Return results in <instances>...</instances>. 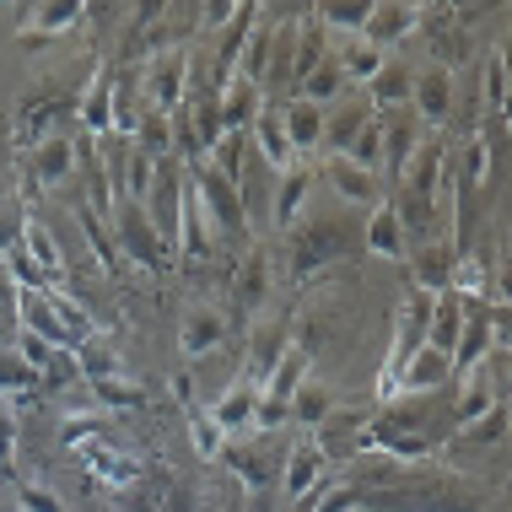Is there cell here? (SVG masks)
I'll return each instance as SVG.
<instances>
[{"mask_svg":"<svg viewBox=\"0 0 512 512\" xmlns=\"http://www.w3.org/2000/svg\"><path fill=\"white\" fill-rule=\"evenodd\" d=\"M103 426H108L103 410H76V415H65V421H60V442H65V448H81V442L103 437Z\"/></svg>","mask_w":512,"mask_h":512,"instance_id":"43","label":"cell"},{"mask_svg":"<svg viewBox=\"0 0 512 512\" xmlns=\"http://www.w3.org/2000/svg\"><path fill=\"white\" fill-rule=\"evenodd\" d=\"M329 410H335V405H329V389H324V383H313V378L292 394V421H297V426H308V432H313L318 421H324Z\"/></svg>","mask_w":512,"mask_h":512,"instance_id":"36","label":"cell"},{"mask_svg":"<svg viewBox=\"0 0 512 512\" xmlns=\"http://www.w3.org/2000/svg\"><path fill=\"white\" fill-rule=\"evenodd\" d=\"M421 119H394V124H383V151H378V168H405L410 162V151L421 146Z\"/></svg>","mask_w":512,"mask_h":512,"instance_id":"26","label":"cell"},{"mask_svg":"<svg viewBox=\"0 0 512 512\" xmlns=\"http://www.w3.org/2000/svg\"><path fill=\"white\" fill-rule=\"evenodd\" d=\"M502 437H507V410L502 405H491L480 421H464L459 432H453L459 448H491V442H502Z\"/></svg>","mask_w":512,"mask_h":512,"instance_id":"30","label":"cell"},{"mask_svg":"<svg viewBox=\"0 0 512 512\" xmlns=\"http://www.w3.org/2000/svg\"><path fill=\"white\" fill-rule=\"evenodd\" d=\"M173 146H178V135L168 130V114H151V119L135 124V151H146L151 162H157V157H168Z\"/></svg>","mask_w":512,"mask_h":512,"instance_id":"38","label":"cell"},{"mask_svg":"<svg viewBox=\"0 0 512 512\" xmlns=\"http://www.w3.org/2000/svg\"><path fill=\"white\" fill-rule=\"evenodd\" d=\"M146 76H151V103H157V114H173V108L184 103L189 49H184V44H162V49L146 60Z\"/></svg>","mask_w":512,"mask_h":512,"instance_id":"5","label":"cell"},{"mask_svg":"<svg viewBox=\"0 0 512 512\" xmlns=\"http://www.w3.org/2000/svg\"><path fill=\"white\" fill-rule=\"evenodd\" d=\"M17 324L27 329V335H38L44 345H54V351H76V340L65 335V324L54 318L44 292H17Z\"/></svg>","mask_w":512,"mask_h":512,"instance_id":"14","label":"cell"},{"mask_svg":"<svg viewBox=\"0 0 512 512\" xmlns=\"http://www.w3.org/2000/svg\"><path fill=\"white\" fill-rule=\"evenodd\" d=\"M17 248H22L27 259H33V265H38V275H44L49 286H60V281H65V254H60V243H54V232H49L38 216H27V221H22V238H17Z\"/></svg>","mask_w":512,"mask_h":512,"instance_id":"16","label":"cell"},{"mask_svg":"<svg viewBox=\"0 0 512 512\" xmlns=\"http://www.w3.org/2000/svg\"><path fill=\"white\" fill-rule=\"evenodd\" d=\"M81 119H87V130H92V135H103L108 124H114V81H108V76L92 81L87 103H81Z\"/></svg>","mask_w":512,"mask_h":512,"instance_id":"37","label":"cell"},{"mask_svg":"<svg viewBox=\"0 0 512 512\" xmlns=\"http://www.w3.org/2000/svg\"><path fill=\"white\" fill-rule=\"evenodd\" d=\"M76 362H81V383H92V378H119L124 362H119V351L108 340H87L76 351Z\"/></svg>","mask_w":512,"mask_h":512,"instance_id":"33","label":"cell"},{"mask_svg":"<svg viewBox=\"0 0 512 512\" xmlns=\"http://www.w3.org/2000/svg\"><path fill=\"white\" fill-rule=\"evenodd\" d=\"M33 389H44V383H38V372L27 367L17 351L0 356V399H17V394H33Z\"/></svg>","mask_w":512,"mask_h":512,"instance_id":"40","label":"cell"},{"mask_svg":"<svg viewBox=\"0 0 512 512\" xmlns=\"http://www.w3.org/2000/svg\"><path fill=\"white\" fill-rule=\"evenodd\" d=\"M367 248H372L378 259H405V254H410L405 227H399V216H394L389 200L372 205V216H367Z\"/></svg>","mask_w":512,"mask_h":512,"instance_id":"20","label":"cell"},{"mask_svg":"<svg viewBox=\"0 0 512 512\" xmlns=\"http://www.w3.org/2000/svg\"><path fill=\"white\" fill-rule=\"evenodd\" d=\"M302 383H308V356L297 351H286L281 362H275V372L265 378V389H259V399H275V405H292V394L302 389Z\"/></svg>","mask_w":512,"mask_h":512,"instance_id":"25","label":"cell"},{"mask_svg":"<svg viewBox=\"0 0 512 512\" xmlns=\"http://www.w3.org/2000/svg\"><path fill=\"white\" fill-rule=\"evenodd\" d=\"M76 221H81V232H87V243L98 248V265H103L108 275H119V243H114V232L98 221V211H92V205H81Z\"/></svg>","mask_w":512,"mask_h":512,"instance_id":"34","label":"cell"},{"mask_svg":"<svg viewBox=\"0 0 512 512\" xmlns=\"http://www.w3.org/2000/svg\"><path fill=\"white\" fill-rule=\"evenodd\" d=\"M119 178H124V200L146 205L151 184H157V162H151L146 151H130V157H124V168H119Z\"/></svg>","mask_w":512,"mask_h":512,"instance_id":"32","label":"cell"},{"mask_svg":"<svg viewBox=\"0 0 512 512\" xmlns=\"http://www.w3.org/2000/svg\"><path fill=\"white\" fill-rule=\"evenodd\" d=\"M254 141H259L265 168H275V173L297 168V151H292V141H286V130H281V114H259L254 119Z\"/></svg>","mask_w":512,"mask_h":512,"instance_id":"24","label":"cell"},{"mask_svg":"<svg viewBox=\"0 0 512 512\" xmlns=\"http://www.w3.org/2000/svg\"><path fill=\"white\" fill-rule=\"evenodd\" d=\"M114 243H119V254H130L135 265L151 270V275H162V270L173 265V259H168V248H173V243L162 238L157 227H151L146 205H130V200L119 205V211H114Z\"/></svg>","mask_w":512,"mask_h":512,"instance_id":"2","label":"cell"},{"mask_svg":"<svg viewBox=\"0 0 512 512\" xmlns=\"http://www.w3.org/2000/svg\"><path fill=\"white\" fill-rule=\"evenodd\" d=\"M38 383H44V389H76V383H81L76 351H49V362L38 367Z\"/></svg>","mask_w":512,"mask_h":512,"instance_id":"42","label":"cell"},{"mask_svg":"<svg viewBox=\"0 0 512 512\" xmlns=\"http://www.w3.org/2000/svg\"><path fill=\"white\" fill-rule=\"evenodd\" d=\"M189 189H195V205H200V216L211 221V232H232V238H243V232H248L243 189L232 184V178H221L211 162H200V168H195Z\"/></svg>","mask_w":512,"mask_h":512,"instance_id":"1","label":"cell"},{"mask_svg":"<svg viewBox=\"0 0 512 512\" xmlns=\"http://www.w3.org/2000/svg\"><path fill=\"white\" fill-rule=\"evenodd\" d=\"M486 178H491V141H486V135H475V141L464 146V195L486 189Z\"/></svg>","mask_w":512,"mask_h":512,"instance_id":"45","label":"cell"},{"mask_svg":"<svg viewBox=\"0 0 512 512\" xmlns=\"http://www.w3.org/2000/svg\"><path fill=\"white\" fill-rule=\"evenodd\" d=\"M410 81H415V71L399 60V54H389V60H383V71L367 81V98L378 103V108H405L410 103Z\"/></svg>","mask_w":512,"mask_h":512,"instance_id":"22","label":"cell"},{"mask_svg":"<svg viewBox=\"0 0 512 512\" xmlns=\"http://www.w3.org/2000/svg\"><path fill=\"white\" fill-rule=\"evenodd\" d=\"M265 292H270V265H265V248H254V254L243 259V270H238L232 297L243 302V313H259L265 308Z\"/></svg>","mask_w":512,"mask_h":512,"instance_id":"28","label":"cell"},{"mask_svg":"<svg viewBox=\"0 0 512 512\" xmlns=\"http://www.w3.org/2000/svg\"><path fill=\"white\" fill-rule=\"evenodd\" d=\"M216 119H221V130H232V135H243L248 124H254L259 114H265V87H254V81H243V76H232L227 87L216 92Z\"/></svg>","mask_w":512,"mask_h":512,"instance_id":"8","label":"cell"},{"mask_svg":"<svg viewBox=\"0 0 512 512\" xmlns=\"http://www.w3.org/2000/svg\"><path fill=\"white\" fill-rule=\"evenodd\" d=\"M378 151H383V119H367V124H362V135L351 141V151H345V157L378 173Z\"/></svg>","mask_w":512,"mask_h":512,"instance_id":"48","label":"cell"},{"mask_svg":"<svg viewBox=\"0 0 512 512\" xmlns=\"http://www.w3.org/2000/svg\"><path fill=\"white\" fill-rule=\"evenodd\" d=\"M17 512H65L60 491H49L44 480H17V502H11Z\"/></svg>","mask_w":512,"mask_h":512,"instance_id":"46","label":"cell"},{"mask_svg":"<svg viewBox=\"0 0 512 512\" xmlns=\"http://www.w3.org/2000/svg\"><path fill=\"white\" fill-rule=\"evenodd\" d=\"M421 17H426L421 6H394V0H383V6H367V27H362V38L389 54V49L399 44V38H410L415 27H421Z\"/></svg>","mask_w":512,"mask_h":512,"instance_id":"10","label":"cell"},{"mask_svg":"<svg viewBox=\"0 0 512 512\" xmlns=\"http://www.w3.org/2000/svg\"><path fill=\"white\" fill-rule=\"evenodd\" d=\"M324 38H329V33L313 22V11H308V22H302V33H297V81L313 76L318 65L329 60V44H324Z\"/></svg>","mask_w":512,"mask_h":512,"instance_id":"35","label":"cell"},{"mask_svg":"<svg viewBox=\"0 0 512 512\" xmlns=\"http://www.w3.org/2000/svg\"><path fill=\"white\" fill-rule=\"evenodd\" d=\"M221 335H227V313L211 308V302H200V308L184 313V324H178V351H184V362H200V356H211Z\"/></svg>","mask_w":512,"mask_h":512,"instance_id":"9","label":"cell"},{"mask_svg":"<svg viewBox=\"0 0 512 512\" xmlns=\"http://www.w3.org/2000/svg\"><path fill=\"white\" fill-rule=\"evenodd\" d=\"M313 22L324 27H335V33H351V38H362V27H367V6H313Z\"/></svg>","mask_w":512,"mask_h":512,"instance_id":"44","label":"cell"},{"mask_svg":"<svg viewBox=\"0 0 512 512\" xmlns=\"http://www.w3.org/2000/svg\"><path fill=\"white\" fill-rule=\"evenodd\" d=\"M437 389H453V367H448V356H442V351L421 345V351L399 367V378L389 389V405H394V399H432Z\"/></svg>","mask_w":512,"mask_h":512,"instance_id":"3","label":"cell"},{"mask_svg":"<svg viewBox=\"0 0 512 512\" xmlns=\"http://www.w3.org/2000/svg\"><path fill=\"white\" fill-rule=\"evenodd\" d=\"M87 389H92V405H98L103 415H114V410H141V405H146V389H141V383H130L124 372H119V378H92Z\"/></svg>","mask_w":512,"mask_h":512,"instance_id":"27","label":"cell"},{"mask_svg":"<svg viewBox=\"0 0 512 512\" xmlns=\"http://www.w3.org/2000/svg\"><path fill=\"white\" fill-rule=\"evenodd\" d=\"M383 60H389V54H383L378 44L351 38V44H345V54H340V76H345V81H372V76L383 71Z\"/></svg>","mask_w":512,"mask_h":512,"instance_id":"29","label":"cell"},{"mask_svg":"<svg viewBox=\"0 0 512 512\" xmlns=\"http://www.w3.org/2000/svg\"><path fill=\"white\" fill-rule=\"evenodd\" d=\"M448 292L459 302H491V275L480 265V254H453V275H448Z\"/></svg>","mask_w":512,"mask_h":512,"instance_id":"23","label":"cell"},{"mask_svg":"<svg viewBox=\"0 0 512 512\" xmlns=\"http://www.w3.org/2000/svg\"><path fill=\"white\" fill-rule=\"evenodd\" d=\"M189 442H195V453L205 464L221 459V448H227V437H221V426L211 421V410H189Z\"/></svg>","mask_w":512,"mask_h":512,"instance_id":"39","label":"cell"},{"mask_svg":"<svg viewBox=\"0 0 512 512\" xmlns=\"http://www.w3.org/2000/svg\"><path fill=\"white\" fill-rule=\"evenodd\" d=\"M324 469H329V459L313 448V437L292 442V453H286V469H281V491L292 496V502H302L308 491L324 486Z\"/></svg>","mask_w":512,"mask_h":512,"instance_id":"12","label":"cell"},{"mask_svg":"<svg viewBox=\"0 0 512 512\" xmlns=\"http://www.w3.org/2000/svg\"><path fill=\"white\" fill-rule=\"evenodd\" d=\"M313 184H318V168L313 162H297V168H286L281 173V189H275V227H286L292 232L297 221H302V205H308V195H313Z\"/></svg>","mask_w":512,"mask_h":512,"instance_id":"15","label":"cell"},{"mask_svg":"<svg viewBox=\"0 0 512 512\" xmlns=\"http://www.w3.org/2000/svg\"><path fill=\"white\" fill-rule=\"evenodd\" d=\"M11 459H17V415L0 405V475L11 469Z\"/></svg>","mask_w":512,"mask_h":512,"instance_id":"49","label":"cell"},{"mask_svg":"<svg viewBox=\"0 0 512 512\" xmlns=\"http://www.w3.org/2000/svg\"><path fill=\"white\" fill-rule=\"evenodd\" d=\"M254 410H259V389L238 378V383H232V389L211 405V421L221 426V437L232 442V437H248V432H254Z\"/></svg>","mask_w":512,"mask_h":512,"instance_id":"13","label":"cell"},{"mask_svg":"<svg viewBox=\"0 0 512 512\" xmlns=\"http://www.w3.org/2000/svg\"><path fill=\"white\" fill-rule=\"evenodd\" d=\"M87 11L81 6H33V11H22V22L33 27V33H65V27H76Z\"/></svg>","mask_w":512,"mask_h":512,"instance_id":"41","label":"cell"},{"mask_svg":"<svg viewBox=\"0 0 512 512\" xmlns=\"http://www.w3.org/2000/svg\"><path fill=\"white\" fill-rule=\"evenodd\" d=\"M335 254H340V232L329 227V221H308V232H297V243H292V270L318 275Z\"/></svg>","mask_w":512,"mask_h":512,"instance_id":"17","label":"cell"},{"mask_svg":"<svg viewBox=\"0 0 512 512\" xmlns=\"http://www.w3.org/2000/svg\"><path fill=\"white\" fill-rule=\"evenodd\" d=\"M6 512H17V507H6Z\"/></svg>","mask_w":512,"mask_h":512,"instance_id":"50","label":"cell"},{"mask_svg":"<svg viewBox=\"0 0 512 512\" xmlns=\"http://www.w3.org/2000/svg\"><path fill=\"white\" fill-rule=\"evenodd\" d=\"M281 130H286V141H292L297 162H308V151L324 146V108H313V103L292 98V103L281 108Z\"/></svg>","mask_w":512,"mask_h":512,"instance_id":"18","label":"cell"},{"mask_svg":"<svg viewBox=\"0 0 512 512\" xmlns=\"http://www.w3.org/2000/svg\"><path fill=\"white\" fill-rule=\"evenodd\" d=\"M329 178V189L345 200V205H383V178L362 168V162H351V157H324V168H318Z\"/></svg>","mask_w":512,"mask_h":512,"instance_id":"6","label":"cell"},{"mask_svg":"<svg viewBox=\"0 0 512 512\" xmlns=\"http://www.w3.org/2000/svg\"><path fill=\"white\" fill-rule=\"evenodd\" d=\"M442 178H448V157H442V141L437 135H421V146L410 151V162L399 168V189L405 195H432L442 189Z\"/></svg>","mask_w":512,"mask_h":512,"instance_id":"7","label":"cell"},{"mask_svg":"<svg viewBox=\"0 0 512 512\" xmlns=\"http://www.w3.org/2000/svg\"><path fill=\"white\" fill-rule=\"evenodd\" d=\"M81 464L92 469V480H103V486H135L141 480V453H130V448H119V442H108V437H92V442H81Z\"/></svg>","mask_w":512,"mask_h":512,"instance_id":"4","label":"cell"},{"mask_svg":"<svg viewBox=\"0 0 512 512\" xmlns=\"http://www.w3.org/2000/svg\"><path fill=\"white\" fill-rule=\"evenodd\" d=\"M410 259V275H415V292H426V297H442L448 292V275H453V248H442V243H421Z\"/></svg>","mask_w":512,"mask_h":512,"instance_id":"19","label":"cell"},{"mask_svg":"<svg viewBox=\"0 0 512 512\" xmlns=\"http://www.w3.org/2000/svg\"><path fill=\"white\" fill-rule=\"evenodd\" d=\"M486 103H491V119H502V108H507V54L502 49H491V60H486Z\"/></svg>","mask_w":512,"mask_h":512,"instance_id":"47","label":"cell"},{"mask_svg":"<svg viewBox=\"0 0 512 512\" xmlns=\"http://www.w3.org/2000/svg\"><path fill=\"white\" fill-rule=\"evenodd\" d=\"M410 103H415V119L421 124H448V114H453V71H442V65L421 71L410 81Z\"/></svg>","mask_w":512,"mask_h":512,"instance_id":"11","label":"cell"},{"mask_svg":"<svg viewBox=\"0 0 512 512\" xmlns=\"http://www.w3.org/2000/svg\"><path fill=\"white\" fill-rule=\"evenodd\" d=\"M340 92H345L340 65H335V60H324L313 76H302V92H297V98H302V103H313V108H329V103L340 98Z\"/></svg>","mask_w":512,"mask_h":512,"instance_id":"31","label":"cell"},{"mask_svg":"<svg viewBox=\"0 0 512 512\" xmlns=\"http://www.w3.org/2000/svg\"><path fill=\"white\" fill-rule=\"evenodd\" d=\"M71 173H76V146L65 141V135L38 141V157H33V178H38V184H44V189H60Z\"/></svg>","mask_w":512,"mask_h":512,"instance_id":"21","label":"cell"}]
</instances>
